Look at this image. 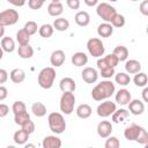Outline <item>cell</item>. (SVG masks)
Returning a JSON list of instances; mask_svg holds the SVG:
<instances>
[{
    "label": "cell",
    "instance_id": "obj_1",
    "mask_svg": "<svg viewBox=\"0 0 148 148\" xmlns=\"http://www.w3.org/2000/svg\"><path fill=\"white\" fill-rule=\"evenodd\" d=\"M116 92V87L112 81L109 79L103 80L102 82L97 83L91 90V97L96 102H102L104 99H109Z\"/></svg>",
    "mask_w": 148,
    "mask_h": 148
},
{
    "label": "cell",
    "instance_id": "obj_2",
    "mask_svg": "<svg viewBox=\"0 0 148 148\" xmlns=\"http://www.w3.org/2000/svg\"><path fill=\"white\" fill-rule=\"evenodd\" d=\"M47 124L50 130L54 134H61L66 130V120L60 112H51L47 117Z\"/></svg>",
    "mask_w": 148,
    "mask_h": 148
},
{
    "label": "cell",
    "instance_id": "obj_3",
    "mask_svg": "<svg viewBox=\"0 0 148 148\" xmlns=\"http://www.w3.org/2000/svg\"><path fill=\"white\" fill-rule=\"evenodd\" d=\"M56 76H57V74H56V69L53 67H44L38 73V77H37L39 87L43 89L52 88L54 80H56Z\"/></svg>",
    "mask_w": 148,
    "mask_h": 148
},
{
    "label": "cell",
    "instance_id": "obj_4",
    "mask_svg": "<svg viewBox=\"0 0 148 148\" xmlns=\"http://www.w3.org/2000/svg\"><path fill=\"white\" fill-rule=\"evenodd\" d=\"M74 105H75V95L73 91H65L62 92L59 102V108L60 111L64 114H71L74 111Z\"/></svg>",
    "mask_w": 148,
    "mask_h": 148
},
{
    "label": "cell",
    "instance_id": "obj_5",
    "mask_svg": "<svg viewBox=\"0 0 148 148\" xmlns=\"http://www.w3.org/2000/svg\"><path fill=\"white\" fill-rule=\"evenodd\" d=\"M96 13L97 15L104 21V22H111L114 15L117 14V10L113 6H111L108 2H101L96 7Z\"/></svg>",
    "mask_w": 148,
    "mask_h": 148
},
{
    "label": "cell",
    "instance_id": "obj_6",
    "mask_svg": "<svg viewBox=\"0 0 148 148\" xmlns=\"http://www.w3.org/2000/svg\"><path fill=\"white\" fill-rule=\"evenodd\" d=\"M87 50H88L89 54L95 57V58H101L105 53L104 44L97 37H92V38L88 39V42H87Z\"/></svg>",
    "mask_w": 148,
    "mask_h": 148
},
{
    "label": "cell",
    "instance_id": "obj_7",
    "mask_svg": "<svg viewBox=\"0 0 148 148\" xmlns=\"http://www.w3.org/2000/svg\"><path fill=\"white\" fill-rule=\"evenodd\" d=\"M18 21V13L15 9H5L0 12V24L3 27L14 25Z\"/></svg>",
    "mask_w": 148,
    "mask_h": 148
},
{
    "label": "cell",
    "instance_id": "obj_8",
    "mask_svg": "<svg viewBox=\"0 0 148 148\" xmlns=\"http://www.w3.org/2000/svg\"><path fill=\"white\" fill-rule=\"evenodd\" d=\"M116 109H117V105L114 102H111L109 99H104V102H102L101 104L97 105L96 113L101 118H108L114 112Z\"/></svg>",
    "mask_w": 148,
    "mask_h": 148
},
{
    "label": "cell",
    "instance_id": "obj_9",
    "mask_svg": "<svg viewBox=\"0 0 148 148\" xmlns=\"http://www.w3.org/2000/svg\"><path fill=\"white\" fill-rule=\"evenodd\" d=\"M142 128H143L142 126L136 125V124H131V125H128V126L125 128V131H124V136H125V139L128 140V141H135V140L138 139L139 134L141 133Z\"/></svg>",
    "mask_w": 148,
    "mask_h": 148
},
{
    "label": "cell",
    "instance_id": "obj_10",
    "mask_svg": "<svg viewBox=\"0 0 148 148\" xmlns=\"http://www.w3.org/2000/svg\"><path fill=\"white\" fill-rule=\"evenodd\" d=\"M81 77L88 84L95 83L97 81V79H98V72L92 67H86L81 72Z\"/></svg>",
    "mask_w": 148,
    "mask_h": 148
},
{
    "label": "cell",
    "instance_id": "obj_11",
    "mask_svg": "<svg viewBox=\"0 0 148 148\" xmlns=\"http://www.w3.org/2000/svg\"><path fill=\"white\" fill-rule=\"evenodd\" d=\"M96 130H97V134H98L99 138H102V139H106L108 136H110L111 133H112V131H113L112 124H111L110 121H108V120H102V121H99Z\"/></svg>",
    "mask_w": 148,
    "mask_h": 148
},
{
    "label": "cell",
    "instance_id": "obj_12",
    "mask_svg": "<svg viewBox=\"0 0 148 148\" xmlns=\"http://www.w3.org/2000/svg\"><path fill=\"white\" fill-rule=\"evenodd\" d=\"M128 105V112L134 114V116H140L145 111V102L140 101V99H131Z\"/></svg>",
    "mask_w": 148,
    "mask_h": 148
},
{
    "label": "cell",
    "instance_id": "obj_13",
    "mask_svg": "<svg viewBox=\"0 0 148 148\" xmlns=\"http://www.w3.org/2000/svg\"><path fill=\"white\" fill-rule=\"evenodd\" d=\"M114 98H116L117 104H119V105H127L130 103V101L132 99V95H131L130 90L123 88V89H119L116 92Z\"/></svg>",
    "mask_w": 148,
    "mask_h": 148
},
{
    "label": "cell",
    "instance_id": "obj_14",
    "mask_svg": "<svg viewBox=\"0 0 148 148\" xmlns=\"http://www.w3.org/2000/svg\"><path fill=\"white\" fill-rule=\"evenodd\" d=\"M65 60H66V56L62 50H56L51 53L50 62L53 67H60L65 62Z\"/></svg>",
    "mask_w": 148,
    "mask_h": 148
},
{
    "label": "cell",
    "instance_id": "obj_15",
    "mask_svg": "<svg viewBox=\"0 0 148 148\" xmlns=\"http://www.w3.org/2000/svg\"><path fill=\"white\" fill-rule=\"evenodd\" d=\"M62 142L57 135H46L42 141L43 148H60Z\"/></svg>",
    "mask_w": 148,
    "mask_h": 148
},
{
    "label": "cell",
    "instance_id": "obj_16",
    "mask_svg": "<svg viewBox=\"0 0 148 148\" xmlns=\"http://www.w3.org/2000/svg\"><path fill=\"white\" fill-rule=\"evenodd\" d=\"M97 34L102 38H108L113 34V27L109 22H103L97 27Z\"/></svg>",
    "mask_w": 148,
    "mask_h": 148
},
{
    "label": "cell",
    "instance_id": "obj_17",
    "mask_svg": "<svg viewBox=\"0 0 148 148\" xmlns=\"http://www.w3.org/2000/svg\"><path fill=\"white\" fill-rule=\"evenodd\" d=\"M59 88L62 92L65 91H74L76 88V83L74 81V79L72 77H62L59 82Z\"/></svg>",
    "mask_w": 148,
    "mask_h": 148
},
{
    "label": "cell",
    "instance_id": "obj_18",
    "mask_svg": "<svg viewBox=\"0 0 148 148\" xmlns=\"http://www.w3.org/2000/svg\"><path fill=\"white\" fill-rule=\"evenodd\" d=\"M47 13L50 16L59 17L64 13V6L61 2H50L47 6Z\"/></svg>",
    "mask_w": 148,
    "mask_h": 148
},
{
    "label": "cell",
    "instance_id": "obj_19",
    "mask_svg": "<svg viewBox=\"0 0 148 148\" xmlns=\"http://www.w3.org/2000/svg\"><path fill=\"white\" fill-rule=\"evenodd\" d=\"M72 64L74 65V66H76V67H82V66H84V65H87V62H88V56L84 53V52H81V51H79V52H75L73 56H72Z\"/></svg>",
    "mask_w": 148,
    "mask_h": 148
},
{
    "label": "cell",
    "instance_id": "obj_20",
    "mask_svg": "<svg viewBox=\"0 0 148 148\" xmlns=\"http://www.w3.org/2000/svg\"><path fill=\"white\" fill-rule=\"evenodd\" d=\"M74 21L79 27H87L90 23V16L87 12L84 10H80L75 14L74 16Z\"/></svg>",
    "mask_w": 148,
    "mask_h": 148
},
{
    "label": "cell",
    "instance_id": "obj_21",
    "mask_svg": "<svg viewBox=\"0 0 148 148\" xmlns=\"http://www.w3.org/2000/svg\"><path fill=\"white\" fill-rule=\"evenodd\" d=\"M75 113H76V116H77L79 118H81V119H87V118H89V117L91 116L92 109H91V106H90L89 104L83 103V104H80V105L76 108Z\"/></svg>",
    "mask_w": 148,
    "mask_h": 148
},
{
    "label": "cell",
    "instance_id": "obj_22",
    "mask_svg": "<svg viewBox=\"0 0 148 148\" xmlns=\"http://www.w3.org/2000/svg\"><path fill=\"white\" fill-rule=\"evenodd\" d=\"M130 116V112L128 110L126 109H116L114 112L111 114V119L113 123L116 124H119V123H123L124 120H126Z\"/></svg>",
    "mask_w": 148,
    "mask_h": 148
},
{
    "label": "cell",
    "instance_id": "obj_23",
    "mask_svg": "<svg viewBox=\"0 0 148 148\" xmlns=\"http://www.w3.org/2000/svg\"><path fill=\"white\" fill-rule=\"evenodd\" d=\"M125 71H126L127 74H135V73L140 72L141 71L140 61H138L135 59L126 60V62H125Z\"/></svg>",
    "mask_w": 148,
    "mask_h": 148
},
{
    "label": "cell",
    "instance_id": "obj_24",
    "mask_svg": "<svg viewBox=\"0 0 148 148\" xmlns=\"http://www.w3.org/2000/svg\"><path fill=\"white\" fill-rule=\"evenodd\" d=\"M9 77L14 83H22L25 80V72L22 68H14L10 71Z\"/></svg>",
    "mask_w": 148,
    "mask_h": 148
},
{
    "label": "cell",
    "instance_id": "obj_25",
    "mask_svg": "<svg viewBox=\"0 0 148 148\" xmlns=\"http://www.w3.org/2000/svg\"><path fill=\"white\" fill-rule=\"evenodd\" d=\"M0 46L3 50V52L12 53L15 50V42H14V39L12 37H2L1 38Z\"/></svg>",
    "mask_w": 148,
    "mask_h": 148
},
{
    "label": "cell",
    "instance_id": "obj_26",
    "mask_svg": "<svg viewBox=\"0 0 148 148\" xmlns=\"http://www.w3.org/2000/svg\"><path fill=\"white\" fill-rule=\"evenodd\" d=\"M29 136H30V134H28L27 132H24V131L21 128V130L16 131V132L14 133V135H13V140H14V142H15L16 145L22 146V145H25V143H27Z\"/></svg>",
    "mask_w": 148,
    "mask_h": 148
},
{
    "label": "cell",
    "instance_id": "obj_27",
    "mask_svg": "<svg viewBox=\"0 0 148 148\" xmlns=\"http://www.w3.org/2000/svg\"><path fill=\"white\" fill-rule=\"evenodd\" d=\"M17 53H18V57L22 58V59H30L34 56V49L29 44L20 45L18 50H17Z\"/></svg>",
    "mask_w": 148,
    "mask_h": 148
},
{
    "label": "cell",
    "instance_id": "obj_28",
    "mask_svg": "<svg viewBox=\"0 0 148 148\" xmlns=\"http://www.w3.org/2000/svg\"><path fill=\"white\" fill-rule=\"evenodd\" d=\"M112 53L118 58L119 62H120V61H126L127 58H128V50H127V47L124 46V45H118V46H116V47L113 49V52H112Z\"/></svg>",
    "mask_w": 148,
    "mask_h": 148
},
{
    "label": "cell",
    "instance_id": "obj_29",
    "mask_svg": "<svg viewBox=\"0 0 148 148\" xmlns=\"http://www.w3.org/2000/svg\"><path fill=\"white\" fill-rule=\"evenodd\" d=\"M53 29L57 31H66L69 28V21L64 17H57L53 21Z\"/></svg>",
    "mask_w": 148,
    "mask_h": 148
},
{
    "label": "cell",
    "instance_id": "obj_30",
    "mask_svg": "<svg viewBox=\"0 0 148 148\" xmlns=\"http://www.w3.org/2000/svg\"><path fill=\"white\" fill-rule=\"evenodd\" d=\"M31 111H32L34 116L40 118V117H44L46 114V106L42 102H35L31 105Z\"/></svg>",
    "mask_w": 148,
    "mask_h": 148
},
{
    "label": "cell",
    "instance_id": "obj_31",
    "mask_svg": "<svg viewBox=\"0 0 148 148\" xmlns=\"http://www.w3.org/2000/svg\"><path fill=\"white\" fill-rule=\"evenodd\" d=\"M53 31H54L53 25L50 24V23H45V24H43L38 28V34L43 38H50L53 35Z\"/></svg>",
    "mask_w": 148,
    "mask_h": 148
},
{
    "label": "cell",
    "instance_id": "obj_32",
    "mask_svg": "<svg viewBox=\"0 0 148 148\" xmlns=\"http://www.w3.org/2000/svg\"><path fill=\"white\" fill-rule=\"evenodd\" d=\"M133 82L136 87H146L148 83V76L143 72H138L133 77Z\"/></svg>",
    "mask_w": 148,
    "mask_h": 148
},
{
    "label": "cell",
    "instance_id": "obj_33",
    "mask_svg": "<svg viewBox=\"0 0 148 148\" xmlns=\"http://www.w3.org/2000/svg\"><path fill=\"white\" fill-rule=\"evenodd\" d=\"M114 81H116V83H118L119 86H127V84H130V82H131V77H130V75L127 74V73H125V72H119V73H117V74H114Z\"/></svg>",
    "mask_w": 148,
    "mask_h": 148
},
{
    "label": "cell",
    "instance_id": "obj_34",
    "mask_svg": "<svg viewBox=\"0 0 148 148\" xmlns=\"http://www.w3.org/2000/svg\"><path fill=\"white\" fill-rule=\"evenodd\" d=\"M16 40L20 45H25L30 43V35L24 30V29H20L16 32Z\"/></svg>",
    "mask_w": 148,
    "mask_h": 148
},
{
    "label": "cell",
    "instance_id": "obj_35",
    "mask_svg": "<svg viewBox=\"0 0 148 148\" xmlns=\"http://www.w3.org/2000/svg\"><path fill=\"white\" fill-rule=\"evenodd\" d=\"M29 120H30V114L27 111H23V112H20V113H15L14 114V121L18 126H22L23 124H25Z\"/></svg>",
    "mask_w": 148,
    "mask_h": 148
},
{
    "label": "cell",
    "instance_id": "obj_36",
    "mask_svg": "<svg viewBox=\"0 0 148 148\" xmlns=\"http://www.w3.org/2000/svg\"><path fill=\"white\" fill-rule=\"evenodd\" d=\"M104 147L105 148H119L120 147V141L117 136H108L106 138V141L104 143Z\"/></svg>",
    "mask_w": 148,
    "mask_h": 148
},
{
    "label": "cell",
    "instance_id": "obj_37",
    "mask_svg": "<svg viewBox=\"0 0 148 148\" xmlns=\"http://www.w3.org/2000/svg\"><path fill=\"white\" fill-rule=\"evenodd\" d=\"M38 25H37V23L35 22V21H28L25 24H24V27H23V29L30 35V36H32V35H35L37 31H38Z\"/></svg>",
    "mask_w": 148,
    "mask_h": 148
},
{
    "label": "cell",
    "instance_id": "obj_38",
    "mask_svg": "<svg viewBox=\"0 0 148 148\" xmlns=\"http://www.w3.org/2000/svg\"><path fill=\"white\" fill-rule=\"evenodd\" d=\"M110 23H111L112 27H114V28H121V27L125 25V17H124V15L117 13Z\"/></svg>",
    "mask_w": 148,
    "mask_h": 148
},
{
    "label": "cell",
    "instance_id": "obj_39",
    "mask_svg": "<svg viewBox=\"0 0 148 148\" xmlns=\"http://www.w3.org/2000/svg\"><path fill=\"white\" fill-rule=\"evenodd\" d=\"M12 111L13 113H20V112H23V111H27V105L24 102L22 101H15L12 105Z\"/></svg>",
    "mask_w": 148,
    "mask_h": 148
},
{
    "label": "cell",
    "instance_id": "obj_40",
    "mask_svg": "<svg viewBox=\"0 0 148 148\" xmlns=\"http://www.w3.org/2000/svg\"><path fill=\"white\" fill-rule=\"evenodd\" d=\"M114 74H116V72H114V67H110V66H108V67H105V68L99 69V74H98V75H101V76L104 77V79H111Z\"/></svg>",
    "mask_w": 148,
    "mask_h": 148
},
{
    "label": "cell",
    "instance_id": "obj_41",
    "mask_svg": "<svg viewBox=\"0 0 148 148\" xmlns=\"http://www.w3.org/2000/svg\"><path fill=\"white\" fill-rule=\"evenodd\" d=\"M104 60H105V62H106V64H108L110 67H116V66L119 64L118 58H117V57H116L113 53L105 56V57H104Z\"/></svg>",
    "mask_w": 148,
    "mask_h": 148
},
{
    "label": "cell",
    "instance_id": "obj_42",
    "mask_svg": "<svg viewBox=\"0 0 148 148\" xmlns=\"http://www.w3.org/2000/svg\"><path fill=\"white\" fill-rule=\"evenodd\" d=\"M46 0H28V6L30 9H34V10H37V9H40L42 6L44 5Z\"/></svg>",
    "mask_w": 148,
    "mask_h": 148
},
{
    "label": "cell",
    "instance_id": "obj_43",
    "mask_svg": "<svg viewBox=\"0 0 148 148\" xmlns=\"http://www.w3.org/2000/svg\"><path fill=\"white\" fill-rule=\"evenodd\" d=\"M21 128H22L24 132H27L28 134H31V133L35 132V123L30 119L29 121H27L25 124H23V125L21 126Z\"/></svg>",
    "mask_w": 148,
    "mask_h": 148
},
{
    "label": "cell",
    "instance_id": "obj_44",
    "mask_svg": "<svg viewBox=\"0 0 148 148\" xmlns=\"http://www.w3.org/2000/svg\"><path fill=\"white\" fill-rule=\"evenodd\" d=\"M135 141L138 143H140V145H147L148 143V134H147V131L145 128H142L141 133L139 134V136H138V139Z\"/></svg>",
    "mask_w": 148,
    "mask_h": 148
},
{
    "label": "cell",
    "instance_id": "obj_45",
    "mask_svg": "<svg viewBox=\"0 0 148 148\" xmlns=\"http://www.w3.org/2000/svg\"><path fill=\"white\" fill-rule=\"evenodd\" d=\"M66 3H67V7L69 8V9H79L80 8V5H81V2H80V0H66Z\"/></svg>",
    "mask_w": 148,
    "mask_h": 148
},
{
    "label": "cell",
    "instance_id": "obj_46",
    "mask_svg": "<svg viewBox=\"0 0 148 148\" xmlns=\"http://www.w3.org/2000/svg\"><path fill=\"white\" fill-rule=\"evenodd\" d=\"M140 13L143 15V16H148V0H143L141 3H140Z\"/></svg>",
    "mask_w": 148,
    "mask_h": 148
},
{
    "label": "cell",
    "instance_id": "obj_47",
    "mask_svg": "<svg viewBox=\"0 0 148 148\" xmlns=\"http://www.w3.org/2000/svg\"><path fill=\"white\" fill-rule=\"evenodd\" d=\"M9 112V106L7 104H3V103H0V118H3L8 114Z\"/></svg>",
    "mask_w": 148,
    "mask_h": 148
},
{
    "label": "cell",
    "instance_id": "obj_48",
    "mask_svg": "<svg viewBox=\"0 0 148 148\" xmlns=\"http://www.w3.org/2000/svg\"><path fill=\"white\" fill-rule=\"evenodd\" d=\"M7 80H8V73H7V71L3 69V68H0V84L5 83Z\"/></svg>",
    "mask_w": 148,
    "mask_h": 148
},
{
    "label": "cell",
    "instance_id": "obj_49",
    "mask_svg": "<svg viewBox=\"0 0 148 148\" xmlns=\"http://www.w3.org/2000/svg\"><path fill=\"white\" fill-rule=\"evenodd\" d=\"M7 96H8V90H7V88L0 84V101L6 99Z\"/></svg>",
    "mask_w": 148,
    "mask_h": 148
},
{
    "label": "cell",
    "instance_id": "obj_50",
    "mask_svg": "<svg viewBox=\"0 0 148 148\" xmlns=\"http://www.w3.org/2000/svg\"><path fill=\"white\" fill-rule=\"evenodd\" d=\"M7 1L9 3H12L13 6H15V7H22L27 2V0H7Z\"/></svg>",
    "mask_w": 148,
    "mask_h": 148
},
{
    "label": "cell",
    "instance_id": "obj_51",
    "mask_svg": "<svg viewBox=\"0 0 148 148\" xmlns=\"http://www.w3.org/2000/svg\"><path fill=\"white\" fill-rule=\"evenodd\" d=\"M83 1L88 7H94L98 5V0H83Z\"/></svg>",
    "mask_w": 148,
    "mask_h": 148
},
{
    "label": "cell",
    "instance_id": "obj_52",
    "mask_svg": "<svg viewBox=\"0 0 148 148\" xmlns=\"http://www.w3.org/2000/svg\"><path fill=\"white\" fill-rule=\"evenodd\" d=\"M147 94H148V88L147 87H143V90H142V99H143V102H148Z\"/></svg>",
    "mask_w": 148,
    "mask_h": 148
},
{
    "label": "cell",
    "instance_id": "obj_53",
    "mask_svg": "<svg viewBox=\"0 0 148 148\" xmlns=\"http://www.w3.org/2000/svg\"><path fill=\"white\" fill-rule=\"evenodd\" d=\"M3 35H5V27L0 24V38H2Z\"/></svg>",
    "mask_w": 148,
    "mask_h": 148
},
{
    "label": "cell",
    "instance_id": "obj_54",
    "mask_svg": "<svg viewBox=\"0 0 148 148\" xmlns=\"http://www.w3.org/2000/svg\"><path fill=\"white\" fill-rule=\"evenodd\" d=\"M2 57H3V50H2L1 46H0V60L2 59Z\"/></svg>",
    "mask_w": 148,
    "mask_h": 148
},
{
    "label": "cell",
    "instance_id": "obj_55",
    "mask_svg": "<svg viewBox=\"0 0 148 148\" xmlns=\"http://www.w3.org/2000/svg\"><path fill=\"white\" fill-rule=\"evenodd\" d=\"M51 1H52V2H60L61 0H51Z\"/></svg>",
    "mask_w": 148,
    "mask_h": 148
},
{
    "label": "cell",
    "instance_id": "obj_56",
    "mask_svg": "<svg viewBox=\"0 0 148 148\" xmlns=\"http://www.w3.org/2000/svg\"><path fill=\"white\" fill-rule=\"evenodd\" d=\"M109 1H111V2H116L117 0H109Z\"/></svg>",
    "mask_w": 148,
    "mask_h": 148
},
{
    "label": "cell",
    "instance_id": "obj_57",
    "mask_svg": "<svg viewBox=\"0 0 148 148\" xmlns=\"http://www.w3.org/2000/svg\"><path fill=\"white\" fill-rule=\"evenodd\" d=\"M131 1H139V0H131Z\"/></svg>",
    "mask_w": 148,
    "mask_h": 148
}]
</instances>
